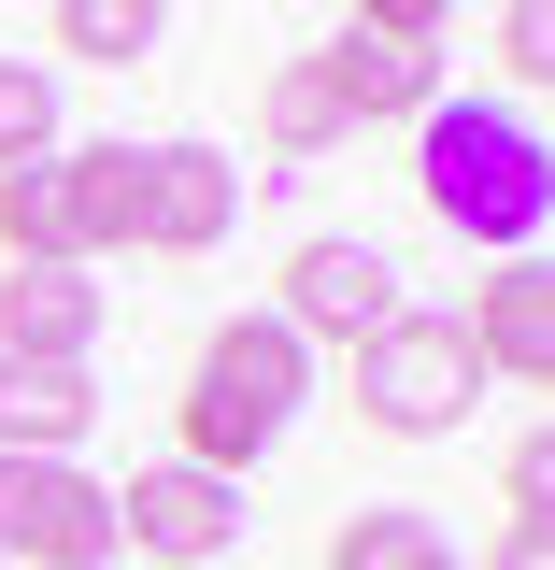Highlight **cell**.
<instances>
[{"label": "cell", "mask_w": 555, "mask_h": 570, "mask_svg": "<svg viewBox=\"0 0 555 570\" xmlns=\"http://www.w3.org/2000/svg\"><path fill=\"white\" fill-rule=\"evenodd\" d=\"M456 328H470V356H485V385H555V272L542 257H498Z\"/></svg>", "instance_id": "10"}, {"label": "cell", "mask_w": 555, "mask_h": 570, "mask_svg": "<svg viewBox=\"0 0 555 570\" xmlns=\"http://www.w3.org/2000/svg\"><path fill=\"white\" fill-rule=\"evenodd\" d=\"M285 328H299V343H370V328H399V314H414V299H399V257H385V243H370V228H314V243H299V257H285V299H271Z\"/></svg>", "instance_id": "8"}, {"label": "cell", "mask_w": 555, "mask_h": 570, "mask_svg": "<svg viewBox=\"0 0 555 570\" xmlns=\"http://www.w3.org/2000/svg\"><path fill=\"white\" fill-rule=\"evenodd\" d=\"M470 400H485V356H470L456 314H399V328L356 343V414L385 428V442H442Z\"/></svg>", "instance_id": "5"}, {"label": "cell", "mask_w": 555, "mask_h": 570, "mask_svg": "<svg viewBox=\"0 0 555 570\" xmlns=\"http://www.w3.org/2000/svg\"><path fill=\"white\" fill-rule=\"evenodd\" d=\"M58 43L71 58H157V0H58Z\"/></svg>", "instance_id": "15"}, {"label": "cell", "mask_w": 555, "mask_h": 570, "mask_svg": "<svg viewBox=\"0 0 555 570\" xmlns=\"http://www.w3.org/2000/svg\"><path fill=\"white\" fill-rule=\"evenodd\" d=\"M228 542H242V485H214V471H186V456H157V471H129V485H115V557L214 570Z\"/></svg>", "instance_id": "9"}, {"label": "cell", "mask_w": 555, "mask_h": 570, "mask_svg": "<svg viewBox=\"0 0 555 570\" xmlns=\"http://www.w3.org/2000/svg\"><path fill=\"white\" fill-rule=\"evenodd\" d=\"M442 43H456V14L442 0H356L343 29H328V58H314V100L370 129V115H427L442 100Z\"/></svg>", "instance_id": "4"}, {"label": "cell", "mask_w": 555, "mask_h": 570, "mask_svg": "<svg viewBox=\"0 0 555 570\" xmlns=\"http://www.w3.org/2000/svg\"><path fill=\"white\" fill-rule=\"evenodd\" d=\"M414 186L456 243L485 257H527L555 214V157H542V115L527 100H427L414 115Z\"/></svg>", "instance_id": "1"}, {"label": "cell", "mask_w": 555, "mask_h": 570, "mask_svg": "<svg viewBox=\"0 0 555 570\" xmlns=\"http://www.w3.org/2000/svg\"><path fill=\"white\" fill-rule=\"evenodd\" d=\"M271 142H285V157H314V142H343V115L314 100V71H285V86H271Z\"/></svg>", "instance_id": "17"}, {"label": "cell", "mask_w": 555, "mask_h": 570, "mask_svg": "<svg viewBox=\"0 0 555 570\" xmlns=\"http://www.w3.org/2000/svg\"><path fill=\"white\" fill-rule=\"evenodd\" d=\"M427 557H442V528H427L414 499H370V513L328 528V570H427Z\"/></svg>", "instance_id": "13"}, {"label": "cell", "mask_w": 555, "mask_h": 570, "mask_svg": "<svg viewBox=\"0 0 555 570\" xmlns=\"http://www.w3.org/2000/svg\"><path fill=\"white\" fill-rule=\"evenodd\" d=\"M0 570H115V485L71 456H0Z\"/></svg>", "instance_id": "6"}, {"label": "cell", "mask_w": 555, "mask_h": 570, "mask_svg": "<svg viewBox=\"0 0 555 570\" xmlns=\"http://www.w3.org/2000/svg\"><path fill=\"white\" fill-rule=\"evenodd\" d=\"M100 343V285L86 272H0V356H71Z\"/></svg>", "instance_id": "12"}, {"label": "cell", "mask_w": 555, "mask_h": 570, "mask_svg": "<svg viewBox=\"0 0 555 570\" xmlns=\"http://www.w3.org/2000/svg\"><path fill=\"white\" fill-rule=\"evenodd\" d=\"M299 400H314V343H299L285 314H228L200 343V371H186V400H171V414H186V471L242 485L285 428H299Z\"/></svg>", "instance_id": "2"}, {"label": "cell", "mask_w": 555, "mask_h": 570, "mask_svg": "<svg viewBox=\"0 0 555 570\" xmlns=\"http://www.w3.org/2000/svg\"><path fill=\"white\" fill-rule=\"evenodd\" d=\"M242 228V157L228 142H129V243L142 257H214Z\"/></svg>", "instance_id": "7"}, {"label": "cell", "mask_w": 555, "mask_h": 570, "mask_svg": "<svg viewBox=\"0 0 555 570\" xmlns=\"http://www.w3.org/2000/svg\"><path fill=\"white\" fill-rule=\"evenodd\" d=\"M129 243V142H58L0 171V272H86Z\"/></svg>", "instance_id": "3"}, {"label": "cell", "mask_w": 555, "mask_h": 570, "mask_svg": "<svg viewBox=\"0 0 555 570\" xmlns=\"http://www.w3.org/2000/svg\"><path fill=\"white\" fill-rule=\"evenodd\" d=\"M58 157V71L43 58H0V171Z\"/></svg>", "instance_id": "14"}, {"label": "cell", "mask_w": 555, "mask_h": 570, "mask_svg": "<svg viewBox=\"0 0 555 570\" xmlns=\"http://www.w3.org/2000/svg\"><path fill=\"white\" fill-rule=\"evenodd\" d=\"M485 570H555V528H498V542H485Z\"/></svg>", "instance_id": "18"}, {"label": "cell", "mask_w": 555, "mask_h": 570, "mask_svg": "<svg viewBox=\"0 0 555 570\" xmlns=\"http://www.w3.org/2000/svg\"><path fill=\"white\" fill-rule=\"evenodd\" d=\"M427 570H470V557H456V542H442V557H427Z\"/></svg>", "instance_id": "19"}, {"label": "cell", "mask_w": 555, "mask_h": 570, "mask_svg": "<svg viewBox=\"0 0 555 570\" xmlns=\"http://www.w3.org/2000/svg\"><path fill=\"white\" fill-rule=\"evenodd\" d=\"M498 528H555V442H542V428L498 456Z\"/></svg>", "instance_id": "16"}, {"label": "cell", "mask_w": 555, "mask_h": 570, "mask_svg": "<svg viewBox=\"0 0 555 570\" xmlns=\"http://www.w3.org/2000/svg\"><path fill=\"white\" fill-rule=\"evenodd\" d=\"M100 428V371L71 356H0V456H71Z\"/></svg>", "instance_id": "11"}]
</instances>
